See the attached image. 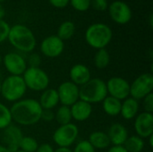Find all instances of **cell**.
Here are the masks:
<instances>
[{"mask_svg": "<svg viewBox=\"0 0 153 152\" xmlns=\"http://www.w3.org/2000/svg\"><path fill=\"white\" fill-rule=\"evenodd\" d=\"M10 112L13 121L18 125L29 126L36 125L40 120L42 108L38 100L26 99L14 102Z\"/></svg>", "mask_w": 153, "mask_h": 152, "instance_id": "cell-1", "label": "cell"}, {"mask_svg": "<svg viewBox=\"0 0 153 152\" xmlns=\"http://www.w3.org/2000/svg\"><path fill=\"white\" fill-rule=\"evenodd\" d=\"M7 39L17 50L29 53L36 47V38L30 28L23 24H15L10 27Z\"/></svg>", "mask_w": 153, "mask_h": 152, "instance_id": "cell-2", "label": "cell"}, {"mask_svg": "<svg viewBox=\"0 0 153 152\" xmlns=\"http://www.w3.org/2000/svg\"><path fill=\"white\" fill-rule=\"evenodd\" d=\"M108 96L106 82L100 78L90 79L79 87V99L89 104L102 102Z\"/></svg>", "mask_w": 153, "mask_h": 152, "instance_id": "cell-3", "label": "cell"}, {"mask_svg": "<svg viewBox=\"0 0 153 152\" xmlns=\"http://www.w3.org/2000/svg\"><path fill=\"white\" fill-rule=\"evenodd\" d=\"M112 30L105 23L97 22L90 25L85 31V40L95 49L105 48L112 39Z\"/></svg>", "mask_w": 153, "mask_h": 152, "instance_id": "cell-4", "label": "cell"}, {"mask_svg": "<svg viewBox=\"0 0 153 152\" xmlns=\"http://www.w3.org/2000/svg\"><path fill=\"white\" fill-rule=\"evenodd\" d=\"M26 90L22 76L9 75L2 82L1 95L7 101L16 102L23 97Z\"/></svg>", "mask_w": 153, "mask_h": 152, "instance_id": "cell-5", "label": "cell"}, {"mask_svg": "<svg viewBox=\"0 0 153 152\" xmlns=\"http://www.w3.org/2000/svg\"><path fill=\"white\" fill-rule=\"evenodd\" d=\"M22 79L27 88L34 91L45 90L49 84L47 73L39 67H29L22 74Z\"/></svg>", "mask_w": 153, "mask_h": 152, "instance_id": "cell-6", "label": "cell"}, {"mask_svg": "<svg viewBox=\"0 0 153 152\" xmlns=\"http://www.w3.org/2000/svg\"><path fill=\"white\" fill-rule=\"evenodd\" d=\"M153 90V75L151 73L141 74L137 77L130 85L131 98L141 100L147 95L152 93Z\"/></svg>", "mask_w": 153, "mask_h": 152, "instance_id": "cell-7", "label": "cell"}, {"mask_svg": "<svg viewBox=\"0 0 153 152\" xmlns=\"http://www.w3.org/2000/svg\"><path fill=\"white\" fill-rule=\"evenodd\" d=\"M79 134L78 127L74 124L60 125L53 134V140L59 147L69 148L76 141Z\"/></svg>", "mask_w": 153, "mask_h": 152, "instance_id": "cell-8", "label": "cell"}, {"mask_svg": "<svg viewBox=\"0 0 153 152\" xmlns=\"http://www.w3.org/2000/svg\"><path fill=\"white\" fill-rule=\"evenodd\" d=\"M108 9L111 19L118 24H126L132 19V9L124 1H114Z\"/></svg>", "mask_w": 153, "mask_h": 152, "instance_id": "cell-9", "label": "cell"}, {"mask_svg": "<svg viewBox=\"0 0 153 152\" xmlns=\"http://www.w3.org/2000/svg\"><path fill=\"white\" fill-rule=\"evenodd\" d=\"M108 94L118 100H125L130 95V84L122 77H112L107 82Z\"/></svg>", "mask_w": 153, "mask_h": 152, "instance_id": "cell-10", "label": "cell"}, {"mask_svg": "<svg viewBox=\"0 0 153 152\" xmlns=\"http://www.w3.org/2000/svg\"><path fill=\"white\" fill-rule=\"evenodd\" d=\"M56 91L58 94L59 102H61L63 106L71 107L80 99L79 86H77L71 81L61 83Z\"/></svg>", "mask_w": 153, "mask_h": 152, "instance_id": "cell-11", "label": "cell"}, {"mask_svg": "<svg viewBox=\"0 0 153 152\" xmlns=\"http://www.w3.org/2000/svg\"><path fill=\"white\" fill-rule=\"evenodd\" d=\"M3 63L11 75L22 76L27 69V63L24 58L14 52L7 53L3 58Z\"/></svg>", "mask_w": 153, "mask_h": 152, "instance_id": "cell-12", "label": "cell"}, {"mask_svg": "<svg viewBox=\"0 0 153 152\" xmlns=\"http://www.w3.org/2000/svg\"><path fill=\"white\" fill-rule=\"evenodd\" d=\"M65 48L64 41L56 35H51L45 38L40 44V51L47 57L54 58L59 56Z\"/></svg>", "mask_w": 153, "mask_h": 152, "instance_id": "cell-13", "label": "cell"}, {"mask_svg": "<svg viewBox=\"0 0 153 152\" xmlns=\"http://www.w3.org/2000/svg\"><path fill=\"white\" fill-rule=\"evenodd\" d=\"M23 137L22 132L20 127L10 125L3 131L2 141L4 147L10 152H15L19 150V144Z\"/></svg>", "mask_w": 153, "mask_h": 152, "instance_id": "cell-14", "label": "cell"}, {"mask_svg": "<svg viewBox=\"0 0 153 152\" xmlns=\"http://www.w3.org/2000/svg\"><path fill=\"white\" fill-rule=\"evenodd\" d=\"M134 129L137 136L141 138H149L153 134L152 113L143 112L136 116L134 122Z\"/></svg>", "mask_w": 153, "mask_h": 152, "instance_id": "cell-15", "label": "cell"}, {"mask_svg": "<svg viewBox=\"0 0 153 152\" xmlns=\"http://www.w3.org/2000/svg\"><path fill=\"white\" fill-rule=\"evenodd\" d=\"M70 110L72 114V118L79 122L87 120L92 113L91 105L81 99L72 105L70 107Z\"/></svg>", "mask_w": 153, "mask_h": 152, "instance_id": "cell-16", "label": "cell"}, {"mask_svg": "<svg viewBox=\"0 0 153 152\" xmlns=\"http://www.w3.org/2000/svg\"><path fill=\"white\" fill-rule=\"evenodd\" d=\"M108 136L110 143L114 146H123L126 139L128 138L127 129L122 124H114L110 126Z\"/></svg>", "mask_w": 153, "mask_h": 152, "instance_id": "cell-17", "label": "cell"}, {"mask_svg": "<svg viewBox=\"0 0 153 152\" xmlns=\"http://www.w3.org/2000/svg\"><path fill=\"white\" fill-rule=\"evenodd\" d=\"M70 79L72 82L81 87L91 79L90 69L82 64L74 65L70 70Z\"/></svg>", "mask_w": 153, "mask_h": 152, "instance_id": "cell-18", "label": "cell"}, {"mask_svg": "<svg viewBox=\"0 0 153 152\" xmlns=\"http://www.w3.org/2000/svg\"><path fill=\"white\" fill-rule=\"evenodd\" d=\"M39 103L42 109H53L59 103L56 90L46 89L41 94Z\"/></svg>", "mask_w": 153, "mask_h": 152, "instance_id": "cell-19", "label": "cell"}, {"mask_svg": "<svg viewBox=\"0 0 153 152\" xmlns=\"http://www.w3.org/2000/svg\"><path fill=\"white\" fill-rule=\"evenodd\" d=\"M138 111H139V101L133 98L126 99L121 105L120 114L123 116V118L126 120H131L137 116Z\"/></svg>", "mask_w": 153, "mask_h": 152, "instance_id": "cell-20", "label": "cell"}, {"mask_svg": "<svg viewBox=\"0 0 153 152\" xmlns=\"http://www.w3.org/2000/svg\"><path fill=\"white\" fill-rule=\"evenodd\" d=\"M89 142L94 149L103 150L110 145V141L108 133L103 132H93L89 137Z\"/></svg>", "mask_w": 153, "mask_h": 152, "instance_id": "cell-21", "label": "cell"}, {"mask_svg": "<svg viewBox=\"0 0 153 152\" xmlns=\"http://www.w3.org/2000/svg\"><path fill=\"white\" fill-rule=\"evenodd\" d=\"M102 103L103 110L107 115L110 116H116L120 114L122 102L117 99L113 98L111 96H107L105 99L102 101Z\"/></svg>", "mask_w": 153, "mask_h": 152, "instance_id": "cell-22", "label": "cell"}, {"mask_svg": "<svg viewBox=\"0 0 153 152\" xmlns=\"http://www.w3.org/2000/svg\"><path fill=\"white\" fill-rule=\"evenodd\" d=\"M123 147L127 152H142L144 148V142L143 138L137 135L128 136Z\"/></svg>", "mask_w": 153, "mask_h": 152, "instance_id": "cell-23", "label": "cell"}, {"mask_svg": "<svg viewBox=\"0 0 153 152\" xmlns=\"http://www.w3.org/2000/svg\"><path fill=\"white\" fill-rule=\"evenodd\" d=\"M75 32V24L71 21H65L60 24L57 30V37L64 40L70 39Z\"/></svg>", "mask_w": 153, "mask_h": 152, "instance_id": "cell-24", "label": "cell"}, {"mask_svg": "<svg viewBox=\"0 0 153 152\" xmlns=\"http://www.w3.org/2000/svg\"><path fill=\"white\" fill-rule=\"evenodd\" d=\"M110 63V55L106 48L98 49L94 56V65L98 69L106 68Z\"/></svg>", "mask_w": 153, "mask_h": 152, "instance_id": "cell-25", "label": "cell"}, {"mask_svg": "<svg viewBox=\"0 0 153 152\" xmlns=\"http://www.w3.org/2000/svg\"><path fill=\"white\" fill-rule=\"evenodd\" d=\"M55 119L56 120V122L60 125L70 124L72 119H73L71 110H70V107H66V106L62 105L57 109L56 113L55 114Z\"/></svg>", "mask_w": 153, "mask_h": 152, "instance_id": "cell-26", "label": "cell"}, {"mask_svg": "<svg viewBox=\"0 0 153 152\" xmlns=\"http://www.w3.org/2000/svg\"><path fill=\"white\" fill-rule=\"evenodd\" d=\"M38 147V142L30 136H23L19 144V150L25 152H36Z\"/></svg>", "mask_w": 153, "mask_h": 152, "instance_id": "cell-27", "label": "cell"}, {"mask_svg": "<svg viewBox=\"0 0 153 152\" xmlns=\"http://www.w3.org/2000/svg\"><path fill=\"white\" fill-rule=\"evenodd\" d=\"M12 121L10 108L3 103H0V130H4L12 125Z\"/></svg>", "mask_w": 153, "mask_h": 152, "instance_id": "cell-28", "label": "cell"}, {"mask_svg": "<svg viewBox=\"0 0 153 152\" xmlns=\"http://www.w3.org/2000/svg\"><path fill=\"white\" fill-rule=\"evenodd\" d=\"M69 3L79 12H85L91 7V0H69Z\"/></svg>", "mask_w": 153, "mask_h": 152, "instance_id": "cell-29", "label": "cell"}, {"mask_svg": "<svg viewBox=\"0 0 153 152\" xmlns=\"http://www.w3.org/2000/svg\"><path fill=\"white\" fill-rule=\"evenodd\" d=\"M73 152H95V149L91 146L89 141L83 140L76 144Z\"/></svg>", "mask_w": 153, "mask_h": 152, "instance_id": "cell-30", "label": "cell"}, {"mask_svg": "<svg viewBox=\"0 0 153 152\" xmlns=\"http://www.w3.org/2000/svg\"><path fill=\"white\" fill-rule=\"evenodd\" d=\"M91 6L99 12L106 11L108 8V0H91Z\"/></svg>", "mask_w": 153, "mask_h": 152, "instance_id": "cell-31", "label": "cell"}, {"mask_svg": "<svg viewBox=\"0 0 153 152\" xmlns=\"http://www.w3.org/2000/svg\"><path fill=\"white\" fill-rule=\"evenodd\" d=\"M9 30H10L9 24L4 20H0V43L7 39Z\"/></svg>", "mask_w": 153, "mask_h": 152, "instance_id": "cell-32", "label": "cell"}, {"mask_svg": "<svg viewBox=\"0 0 153 152\" xmlns=\"http://www.w3.org/2000/svg\"><path fill=\"white\" fill-rule=\"evenodd\" d=\"M143 107L145 109V112L152 113L153 112V93L147 95L143 99Z\"/></svg>", "mask_w": 153, "mask_h": 152, "instance_id": "cell-33", "label": "cell"}, {"mask_svg": "<svg viewBox=\"0 0 153 152\" xmlns=\"http://www.w3.org/2000/svg\"><path fill=\"white\" fill-rule=\"evenodd\" d=\"M55 119V113L52 109H42L40 120L46 121V122H51Z\"/></svg>", "mask_w": 153, "mask_h": 152, "instance_id": "cell-34", "label": "cell"}, {"mask_svg": "<svg viewBox=\"0 0 153 152\" xmlns=\"http://www.w3.org/2000/svg\"><path fill=\"white\" fill-rule=\"evenodd\" d=\"M40 62H41V59L38 54L33 53L29 56L28 63H29L30 67H39V65H40Z\"/></svg>", "mask_w": 153, "mask_h": 152, "instance_id": "cell-35", "label": "cell"}, {"mask_svg": "<svg viewBox=\"0 0 153 152\" xmlns=\"http://www.w3.org/2000/svg\"><path fill=\"white\" fill-rule=\"evenodd\" d=\"M50 4L56 8H65L69 4V0H48Z\"/></svg>", "mask_w": 153, "mask_h": 152, "instance_id": "cell-36", "label": "cell"}, {"mask_svg": "<svg viewBox=\"0 0 153 152\" xmlns=\"http://www.w3.org/2000/svg\"><path fill=\"white\" fill-rule=\"evenodd\" d=\"M54 149L50 144L48 143H43L41 145H39L36 152H54Z\"/></svg>", "mask_w": 153, "mask_h": 152, "instance_id": "cell-37", "label": "cell"}, {"mask_svg": "<svg viewBox=\"0 0 153 152\" xmlns=\"http://www.w3.org/2000/svg\"><path fill=\"white\" fill-rule=\"evenodd\" d=\"M108 152H127L123 146H113L111 147Z\"/></svg>", "mask_w": 153, "mask_h": 152, "instance_id": "cell-38", "label": "cell"}, {"mask_svg": "<svg viewBox=\"0 0 153 152\" xmlns=\"http://www.w3.org/2000/svg\"><path fill=\"white\" fill-rule=\"evenodd\" d=\"M54 152H73L72 150L69 148H64V147H59L57 150H56Z\"/></svg>", "mask_w": 153, "mask_h": 152, "instance_id": "cell-39", "label": "cell"}, {"mask_svg": "<svg viewBox=\"0 0 153 152\" xmlns=\"http://www.w3.org/2000/svg\"><path fill=\"white\" fill-rule=\"evenodd\" d=\"M4 15H5V10H4V6L0 3V20H3Z\"/></svg>", "mask_w": 153, "mask_h": 152, "instance_id": "cell-40", "label": "cell"}, {"mask_svg": "<svg viewBox=\"0 0 153 152\" xmlns=\"http://www.w3.org/2000/svg\"><path fill=\"white\" fill-rule=\"evenodd\" d=\"M0 152H10L4 145H0Z\"/></svg>", "mask_w": 153, "mask_h": 152, "instance_id": "cell-41", "label": "cell"}, {"mask_svg": "<svg viewBox=\"0 0 153 152\" xmlns=\"http://www.w3.org/2000/svg\"><path fill=\"white\" fill-rule=\"evenodd\" d=\"M149 138H150V146H151V147L152 148V147H153V142H152L153 134H152V136H150Z\"/></svg>", "mask_w": 153, "mask_h": 152, "instance_id": "cell-42", "label": "cell"}, {"mask_svg": "<svg viewBox=\"0 0 153 152\" xmlns=\"http://www.w3.org/2000/svg\"><path fill=\"white\" fill-rule=\"evenodd\" d=\"M2 62H3V58H2V56H1V55H0V66H1V65H2Z\"/></svg>", "mask_w": 153, "mask_h": 152, "instance_id": "cell-43", "label": "cell"}, {"mask_svg": "<svg viewBox=\"0 0 153 152\" xmlns=\"http://www.w3.org/2000/svg\"><path fill=\"white\" fill-rule=\"evenodd\" d=\"M1 87H2V82H0V95H1Z\"/></svg>", "mask_w": 153, "mask_h": 152, "instance_id": "cell-44", "label": "cell"}, {"mask_svg": "<svg viewBox=\"0 0 153 152\" xmlns=\"http://www.w3.org/2000/svg\"><path fill=\"white\" fill-rule=\"evenodd\" d=\"M15 152H25V151H21V150H18L17 151H15Z\"/></svg>", "mask_w": 153, "mask_h": 152, "instance_id": "cell-45", "label": "cell"}, {"mask_svg": "<svg viewBox=\"0 0 153 152\" xmlns=\"http://www.w3.org/2000/svg\"><path fill=\"white\" fill-rule=\"evenodd\" d=\"M4 1H5V0H0V3H1V2H4Z\"/></svg>", "mask_w": 153, "mask_h": 152, "instance_id": "cell-46", "label": "cell"}]
</instances>
